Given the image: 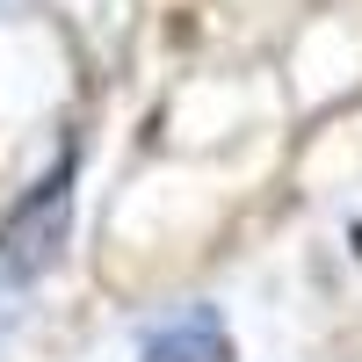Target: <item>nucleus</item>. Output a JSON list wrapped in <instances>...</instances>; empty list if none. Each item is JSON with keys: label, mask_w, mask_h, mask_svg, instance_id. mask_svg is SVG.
Segmentation results:
<instances>
[{"label": "nucleus", "mask_w": 362, "mask_h": 362, "mask_svg": "<svg viewBox=\"0 0 362 362\" xmlns=\"http://www.w3.org/2000/svg\"><path fill=\"white\" fill-rule=\"evenodd\" d=\"M73 174H80V160L66 153L37 189H22V203L8 210V225H0V268H8V283H37V276L58 268L66 232H73Z\"/></svg>", "instance_id": "1"}, {"label": "nucleus", "mask_w": 362, "mask_h": 362, "mask_svg": "<svg viewBox=\"0 0 362 362\" xmlns=\"http://www.w3.org/2000/svg\"><path fill=\"white\" fill-rule=\"evenodd\" d=\"M138 362H239V348H232L225 319L210 305H189V312H174L167 326L145 334V355Z\"/></svg>", "instance_id": "2"}]
</instances>
